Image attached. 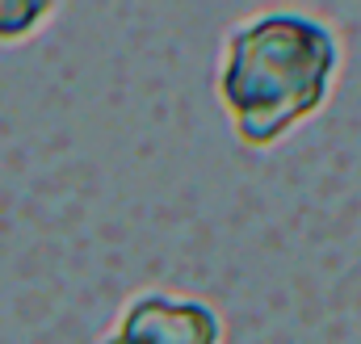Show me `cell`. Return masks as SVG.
<instances>
[{"mask_svg": "<svg viewBox=\"0 0 361 344\" xmlns=\"http://www.w3.org/2000/svg\"><path fill=\"white\" fill-rule=\"evenodd\" d=\"M336 76L341 38L328 21L298 8H265L227 30L214 92L235 139L265 152L324 109Z\"/></svg>", "mask_w": 361, "mask_h": 344, "instance_id": "6da1fadb", "label": "cell"}, {"mask_svg": "<svg viewBox=\"0 0 361 344\" xmlns=\"http://www.w3.org/2000/svg\"><path fill=\"white\" fill-rule=\"evenodd\" d=\"M101 344H223V315L197 294L139 290L122 302Z\"/></svg>", "mask_w": 361, "mask_h": 344, "instance_id": "7a4b0ae2", "label": "cell"}, {"mask_svg": "<svg viewBox=\"0 0 361 344\" xmlns=\"http://www.w3.org/2000/svg\"><path fill=\"white\" fill-rule=\"evenodd\" d=\"M55 17V4L34 0H0V42H25Z\"/></svg>", "mask_w": 361, "mask_h": 344, "instance_id": "3957f363", "label": "cell"}]
</instances>
